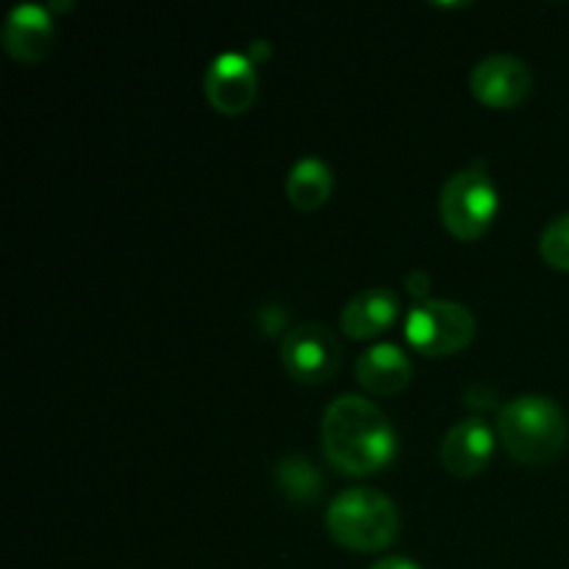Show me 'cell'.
I'll return each mask as SVG.
<instances>
[{"label": "cell", "instance_id": "cell-1", "mask_svg": "<svg viewBox=\"0 0 569 569\" xmlns=\"http://www.w3.org/2000/svg\"><path fill=\"white\" fill-rule=\"evenodd\" d=\"M320 437L328 465L342 476H376L398 453L392 422L372 400L359 395H342L328 406Z\"/></svg>", "mask_w": 569, "mask_h": 569}, {"label": "cell", "instance_id": "cell-2", "mask_svg": "<svg viewBox=\"0 0 569 569\" xmlns=\"http://www.w3.org/2000/svg\"><path fill=\"white\" fill-rule=\"evenodd\" d=\"M498 437L515 461L545 467L565 450L569 426L559 403L542 395H522L500 409Z\"/></svg>", "mask_w": 569, "mask_h": 569}, {"label": "cell", "instance_id": "cell-3", "mask_svg": "<svg viewBox=\"0 0 569 569\" xmlns=\"http://www.w3.org/2000/svg\"><path fill=\"white\" fill-rule=\"evenodd\" d=\"M331 539L356 553H378L398 539V506L383 492L370 487L348 489L331 503L326 515Z\"/></svg>", "mask_w": 569, "mask_h": 569}, {"label": "cell", "instance_id": "cell-4", "mask_svg": "<svg viewBox=\"0 0 569 569\" xmlns=\"http://www.w3.org/2000/svg\"><path fill=\"white\" fill-rule=\"evenodd\" d=\"M495 214H498V189L481 161L448 178L439 194V217L456 239L461 242L481 239L492 228Z\"/></svg>", "mask_w": 569, "mask_h": 569}, {"label": "cell", "instance_id": "cell-5", "mask_svg": "<svg viewBox=\"0 0 569 569\" xmlns=\"http://www.w3.org/2000/svg\"><path fill=\"white\" fill-rule=\"evenodd\" d=\"M403 333L417 353L442 359L459 353L476 339V317L453 300H422L406 315Z\"/></svg>", "mask_w": 569, "mask_h": 569}, {"label": "cell", "instance_id": "cell-6", "mask_svg": "<svg viewBox=\"0 0 569 569\" xmlns=\"http://www.w3.org/2000/svg\"><path fill=\"white\" fill-rule=\"evenodd\" d=\"M281 361L295 381L326 383L342 365V345L320 322H303L283 337Z\"/></svg>", "mask_w": 569, "mask_h": 569}, {"label": "cell", "instance_id": "cell-7", "mask_svg": "<svg viewBox=\"0 0 569 569\" xmlns=\"http://www.w3.org/2000/svg\"><path fill=\"white\" fill-rule=\"evenodd\" d=\"M470 89L478 103L489 109H515L531 94L533 76L526 61L517 56H487L472 67Z\"/></svg>", "mask_w": 569, "mask_h": 569}, {"label": "cell", "instance_id": "cell-8", "mask_svg": "<svg viewBox=\"0 0 569 569\" xmlns=\"http://www.w3.org/2000/svg\"><path fill=\"white\" fill-rule=\"evenodd\" d=\"M203 92L211 109L226 117H239L253 106L259 92L256 64L242 53H222L209 64L203 78Z\"/></svg>", "mask_w": 569, "mask_h": 569}, {"label": "cell", "instance_id": "cell-9", "mask_svg": "<svg viewBox=\"0 0 569 569\" xmlns=\"http://www.w3.org/2000/svg\"><path fill=\"white\" fill-rule=\"evenodd\" d=\"M56 26L44 6L22 3L9 11L3 22V48L22 64H39L53 53Z\"/></svg>", "mask_w": 569, "mask_h": 569}, {"label": "cell", "instance_id": "cell-10", "mask_svg": "<svg viewBox=\"0 0 569 569\" xmlns=\"http://www.w3.org/2000/svg\"><path fill=\"white\" fill-rule=\"evenodd\" d=\"M495 453V431L481 420H461L445 433L442 448H439V459H442L445 470L456 478H472L478 472L487 470Z\"/></svg>", "mask_w": 569, "mask_h": 569}, {"label": "cell", "instance_id": "cell-11", "mask_svg": "<svg viewBox=\"0 0 569 569\" xmlns=\"http://www.w3.org/2000/svg\"><path fill=\"white\" fill-rule=\"evenodd\" d=\"M400 317V298L392 289H365L356 298L348 300L342 309L339 326L342 333L353 342H370L387 333Z\"/></svg>", "mask_w": 569, "mask_h": 569}, {"label": "cell", "instance_id": "cell-12", "mask_svg": "<svg viewBox=\"0 0 569 569\" xmlns=\"http://www.w3.org/2000/svg\"><path fill=\"white\" fill-rule=\"evenodd\" d=\"M356 378L376 398H395L411 383L415 367H411V359L403 348L392 342H378L359 356Z\"/></svg>", "mask_w": 569, "mask_h": 569}, {"label": "cell", "instance_id": "cell-13", "mask_svg": "<svg viewBox=\"0 0 569 569\" xmlns=\"http://www.w3.org/2000/svg\"><path fill=\"white\" fill-rule=\"evenodd\" d=\"M333 192V170L317 156H306L289 170L287 198L298 211H317L328 203Z\"/></svg>", "mask_w": 569, "mask_h": 569}, {"label": "cell", "instance_id": "cell-14", "mask_svg": "<svg viewBox=\"0 0 569 569\" xmlns=\"http://www.w3.org/2000/svg\"><path fill=\"white\" fill-rule=\"evenodd\" d=\"M276 483L283 498L295 500V503H315L326 487L320 470L303 456H289V459L278 461Z\"/></svg>", "mask_w": 569, "mask_h": 569}, {"label": "cell", "instance_id": "cell-15", "mask_svg": "<svg viewBox=\"0 0 569 569\" xmlns=\"http://www.w3.org/2000/svg\"><path fill=\"white\" fill-rule=\"evenodd\" d=\"M539 253L548 267L569 272V211L548 222L539 239Z\"/></svg>", "mask_w": 569, "mask_h": 569}, {"label": "cell", "instance_id": "cell-16", "mask_svg": "<svg viewBox=\"0 0 569 569\" xmlns=\"http://www.w3.org/2000/svg\"><path fill=\"white\" fill-rule=\"evenodd\" d=\"M495 400H498L495 389L483 387V383H476V387H470L465 392V403L470 406V409H495Z\"/></svg>", "mask_w": 569, "mask_h": 569}, {"label": "cell", "instance_id": "cell-17", "mask_svg": "<svg viewBox=\"0 0 569 569\" xmlns=\"http://www.w3.org/2000/svg\"><path fill=\"white\" fill-rule=\"evenodd\" d=\"M406 289H409L411 295H415L417 300H426V295H428V289H431V276H428V272H422V270H415V272H409V278H406Z\"/></svg>", "mask_w": 569, "mask_h": 569}, {"label": "cell", "instance_id": "cell-18", "mask_svg": "<svg viewBox=\"0 0 569 569\" xmlns=\"http://www.w3.org/2000/svg\"><path fill=\"white\" fill-rule=\"evenodd\" d=\"M370 569H420L415 561L400 559V556H392V559H381L378 565H372Z\"/></svg>", "mask_w": 569, "mask_h": 569}]
</instances>
